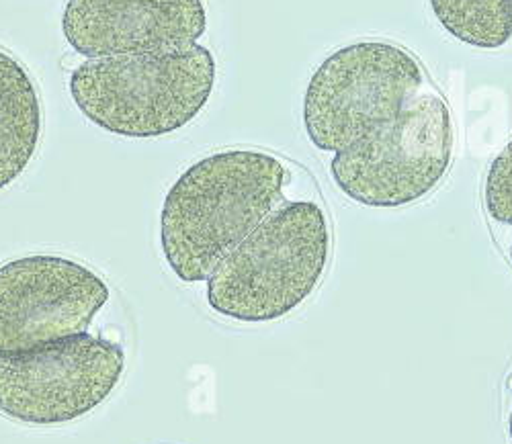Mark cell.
I'll return each mask as SVG.
<instances>
[{"mask_svg":"<svg viewBox=\"0 0 512 444\" xmlns=\"http://www.w3.org/2000/svg\"><path fill=\"white\" fill-rule=\"evenodd\" d=\"M289 172L261 150H224L191 164L168 189L160 248L183 283H201L275 211Z\"/></svg>","mask_w":512,"mask_h":444,"instance_id":"obj_1","label":"cell"},{"mask_svg":"<svg viewBox=\"0 0 512 444\" xmlns=\"http://www.w3.org/2000/svg\"><path fill=\"white\" fill-rule=\"evenodd\" d=\"M218 64L199 43L154 54L78 64L68 91L91 123L121 138L148 140L195 121L216 88Z\"/></svg>","mask_w":512,"mask_h":444,"instance_id":"obj_2","label":"cell"},{"mask_svg":"<svg viewBox=\"0 0 512 444\" xmlns=\"http://www.w3.org/2000/svg\"><path fill=\"white\" fill-rule=\"evenodd\" d=\"M330 246L328 217L318 203L281 205L207 277V305L242 324L281 320L322 283Z\"/></svg>","mask_w":512,"mask_h":444,"instance_id":"obj_3","label":"cell"},{"mask_svg":"<svg viewBox=\"0 0 512 444\" xmlns=\"http://www.w3.org/2000/svg\"><path fill=\"white\" fill-rule=\"evenodd\" d=\"M455 131L439 91H422L394 119L330 160L338 191L365 207H404L437 189L453 160Z\"/></svg>","mask_w":512,"mask_h":444,"instance_id":"obj_4","label":"cell"},{"mask_svg":"<svg viewBox=\"0 0 512 444\" xmlns=\"http://www.w3.org/2000/svg\"><path fill=\"white\" fill-rule=\"evenodd\" d=\"M426 86L420 62L402 46L365 39L332 52L304 95V127L320 152H343L394 119Z\"/></svg>","mask_w":512,"mask_h":444,"instance_id":"obj_5","label":"cell"},{"mask_svg":"<svg viewBox=\"0 0 512 444\" xmlns=\"http://www.w3.org/2000/svg\"><path fill=\"white\" fill-rule=\"evenodd\" d=\"M123 373V348L89 332L0 357V416L27 426L76 422L107 402Z\"/></svg>","mask_w":512,"mask_h":444,"instance_id":"obj_6","label":"cell"},{"mask_svg":"<svg viewBox=\"0 0 512 444\" xmlns=\"http://www.w3.org/2000/svg\"><path fill=\"white\" fill-rule=\"evenodd\" d=\"M111 297L87 264L31 254L0 264V357L87 332Z\"/></svg>","mask_w":512,"mask_h":444,"instance_id":"obj_7","label":"cell"},{"mask_svg":"<svg viewBox=\"0 0 512 444\" xmlns=\"http://www.w3.org/2000/svg\"><path fill=\"white\" fill-rule=\"evenodd\" d=\"M205 29L203 0H68L62 13L68 46L87 60L187 48Z\"/></svg>","mask_w":512,"mask_h":444,"instance_id":"obj_8","label":"cell"},{"mask_svg":"<svg viewBox=\"0 0 512 444\" xmlns=\"http://www.w3.org/2000/svg\"><path fill=\"white\" fill-rule=\"evenodd\" d=\"M41 131L39 88L27 68L0 48V191L21 179L37 154Z\"/></svg>","mask_w":512,"mask_h":444,"instance_id":"obj_9","label":"cell"},{"mask_svg":"<svg viewBox=\"0 0 512 444\" xmlns=\"http://www.w3.org/2000/svg\"><path fill=\"white\" fill-rule=\"evenodd\" d=\"M441 27L478 50L504 48L512 37V0H429Z\"/></svg>","mask_w":512,"mask_h":444,"instance_id":"obj_10","label":"cell"},{"mask_svg":"<svg viewBox=\"0 0 512 444\" xmlns=\"http://www.w3.org/2000/svg\"><path fill=\"white\" fill-rule=\"evenodd\" d=\"M484 207L498 224L512 226V142L504 146L488 168Z\"/></svg>","mask_w":512,"mask_h":444,"instance_id":"obj_11","label":"cell"},{"mask_svg":"<svg viewBox=\"0 0 512 444\" xmlns=\"http://www.w3.org/2000/svg\"><path fill=\"white\" fill-rule=\"evenodd\" d=\"M508 438H510V444H512V410H510V416H508Z\"/></svg>","mask_w":512,"mask_h":444,"instance_id":"obj_12","label":"cell"},{"mask_svg":"<svg viewBox=\"0 0 512 444\" xmlns=\"http://www.w3.org/2000/svg\"><path fill=\"white\" fill-rule=\"evenodd\" d=\"M508 256H510V262H512V246H510V252H508Z\"/></svg>","mask_w":512,"mask_h":444,"instance_id":"obj_13","label":"cell"}]
</instances>
